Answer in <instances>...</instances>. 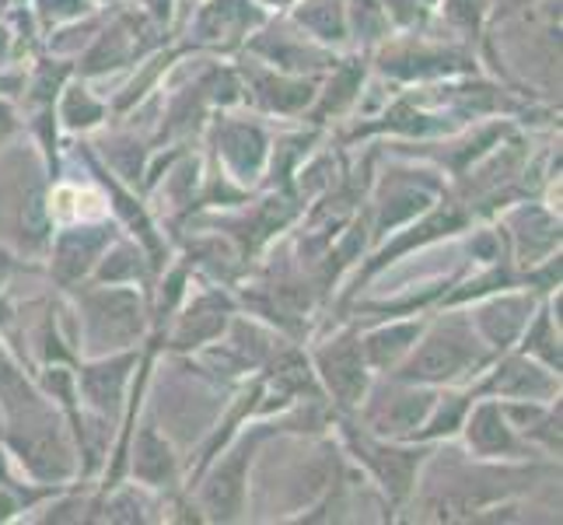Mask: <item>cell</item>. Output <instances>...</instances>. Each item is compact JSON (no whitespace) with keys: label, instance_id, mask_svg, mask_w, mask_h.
Masks as SVG:
<instances>
[{"label":"cell","instance_id":"277c9868","mask_svg":"<svg viewBox=\"0 0 563 525\" xmlns=\"http://www.w3.org/2000/svg\"><path fill=\"white\" fill-rule=\"evenodd\" d=\"M102 245V236H74L60 245V266L64 274H77V270L88 266V256Z\"/></svg>","mask_w":563,"mask_h":525},{"label":"cell","instance_id":"6da1fadb","mask_svg":"<svg viewBox=\"0 0 563 525\" xmlns=\"http://www.w3.org/2000/svg\"><path fill=\"white\" fill-rule=\"evenodd\" d=\"M473 361H476V354H473L470 340H462L455 333H438L413 358L410 372H406V375H410V379H452Z\"/></svg>","mask_w":563,"mask_h":525},{"label":"cell","instance_id":"7a4b0ae2","mask_svg":"<svg viewBox=\"0 0 563 525\" xmlns=\"http://www.w3.org/2000/svg\"><path fill=\"white\" fill-rule=\"evenodd\" d=\"M322 372L329 379V385L336 389V396L343 403H354L364 393V368H361V354L351 340H340L329 350H322Z\"/></svg>","mask_w":563,"mask_h":525},{"label":"cell","instance_id":"3957f363","mask_svg":"<svg viewBox=\"0 0 563 525\" xmlns=\"http://www.w3.org/2000/svg\"><path fill=\"white\" fill-rule=\"evenodd\" d=\"M470 438L479 445V449H487V452L508 449V445H511L508 431H504V424L497 420V411H494V406H483V411L476 414V420H473V427H470Z\"/></svg>","mask_w":563,"mask_h":525},{"label":"cell","instance_id":"8992f818","mask_svg":"<svg viewBox=\"0 0 563 525\" xmlns=\"http://www.w3.org/2000/svg\"><path fill=\"white\" fill-rule=\"evenodd\" d=\"M413 333L417 329H393V333H378V337H372V343H367V350H372V358L378 361V364H385V361H393L399 350L406 347L402 340H413Z\"/></svg>","mask_w":563,"mask_h":525},{"label":"cell","instance_id":"5b68a950","mask_svg":"<svg viewBox=\"0 0 563 525\" xmlns=\"http://www.w3.org/2000/svg\"><path fill=\"white\" fill-rule=\"evenodd\" d=\"M141 459H137V473L141 477H147V480H158V477H165L168 473V449L165 445L154 438V435H144V441H141Z\"/></svg>","mask_w":563,"mask_h":525}]
</instances>
